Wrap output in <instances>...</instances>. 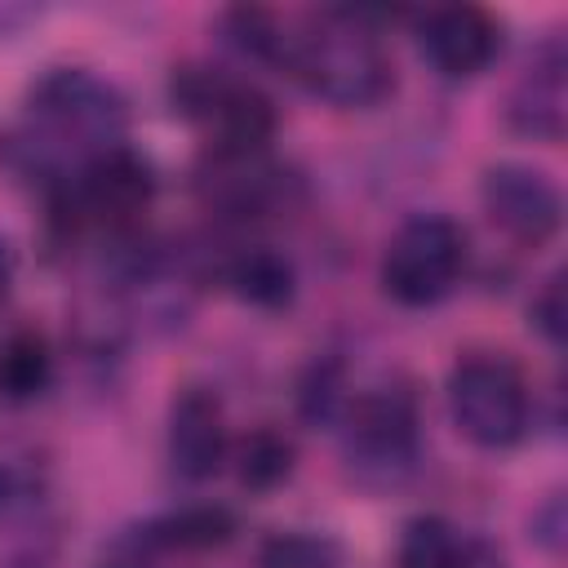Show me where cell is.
<instances>
[{"mask_svg":"<svg viewBox=\"0 0 568 568\" xmlns=\"http://www.w3.org/2000/svg\"><path fill=\"white\" fill-rule=\"evenodd\" d=\"M138 541L146 550H186V555L222 550L226 541H235V515L222 501H191L151 519Z\"/></svg>","mask_w":568,"mask_h":568,"instance_id":"7c38bea8","label":"cell"},{"mask_svg":"<svg viewBox=\"0 0 568 568\" xmlns=\"http://www.w3.org/2000/svg\"><path fill=\"white\" fill-rule=\"evenodd\" d=\"M257 568H342V555L328 537L288 528V532H275L262 541Z\"/></svg>","mask_w":568,"mask_h":568,"instance_id":"ac0fdd59","label":"cell"},{"mask_svg":"<svg viewBox=\"0 0 568 568\" xmlns=\"http://www.w3.org/2000/svg\"><path fill=\"white\" fill-rule=\"evenodd\" d=\"M9 288H13V253H9V244L0 240V306L9 302Z\"/></svg>","mask_w":568,"mask_h":568,"instance_id":"44dd1931","label":"cell"},{"mask_svg":"<svg viewBox=\"0 0 568 568\" xmlns=\"http://www.w3.org/2000/svg\"><path fill=\"white\" fill-rule=\"evenodd\" d=\"M346 453L368 470H399L417 453V404L399 386H377L346 408Z\"/></svg>","mask_w":568,"mask_h":568,"instance_id":"ba28073f","label":"cell"},{"mask_svg":"<svg viewBox=\"0 0 568 568\" xmlns=\"http://www.w3.org/2000/svg\"><path fill=\"white\" fill-rule=\"evenodd\" d=\"M27 120H31L27 151L40 164H49L67 151L93 160L98 151L115 146L124 138L129 111H124V98L106 80H98L93 71L58 67L31 84Z\"/></svg>","mask_w":568,"mask_h":568,"instance_id":"7a4b0ae2","label":"cell"},{"mask_svg":"<svg viewBox=\"0 0 568 568\" xmlns=\"http://www.w3.org/2000/svg\"><path fill=\"white\" fill-rule=\"evenodd\" d=\"M53 382V351L49 337L36 328H13L0 342V404L22 408L36 404Z\"/></svg>","mask_w":568,"mask_h":568,"instance_id":"5bb4252c","label":"cell"},{"mask_svg":"<svg viewBox=\"0 0 568 568\" xmlns=\"http://www.w3.org/2000/svg\"><path fill=\"white\" fill-rule=\"evenodd\" d=\"M169 93L173 106L209 133L213 155H262V146L275 138V102L248 80L213 67H178Z\"/></svg>","mask_w":568,"mask_h":568,"instance_id":"277c9868","label":"cell"},{"mask_svg":"<svg viewBox=\"0 0 568 568\" xmlns=\"http://www.w3.org/2000/svg\"><path fill=\"white\" fill-rule=\"evenodd\" d=\"M466 271V231L444 213L408 217L382 253V288L399 306H435Z\"/></svg>","mask_w":568,"mask_h":568,"instance_id":"5b68a950","label":"cell"},{"mask_svg":"<svg viewBox=\"0 0 568 568\" xmlns=\"http://www.w3.org/2000/svg\"><path fill=\"white\" fill-rule=\"evenodd\" d=\"M448 413L457 435L475 448L501 453L515 448L532 426V395L524 373L493 351H475L448 373Z\"/></svg>","mask_w":568,"mask_h":568,"instance_id":"3957f363","label":"cell"},{"mask_svg":"<svg viewBox=\"0 0 568 568\" xmlns=\"http://www.w3.org/2000/svg\"><path fill=\"white\" fill-rule=\"evenodd\" d=\"M479 200L488 222L524 248H541L564 222L559 186L532 164H515V160L493 164L479 182Z\"/></svg>","mask_w":568,"mask_h":568,"instance_id":"52a82bcc","label":"cell"},{"mask_svg":"<svg viewBox=\"0 0 568 568\" xmlns=\"http://www.w3.org/2000/svg\"><path fill=\"white\" fill-rule=\"evenodd\" d=\"M528 320H532V328L550 342V346H559L564 342V328H568V306H564V275L555 271L546 284H541V293L532 297V306H528Z\"/></svg>","mask_w":568,"mask_h":568,"instance_id":"d6986e66","label":"cell"},{"mask_svg":"<svg viewBox=\"0 0 568 568\" xmlns=\"http://www.w3.org/2000/svg\"><path fill=\"white\" fill-rule=\"evenodd\" d=\"M231 462H235L240 488H248V493H271V488H280V484L293 475L297 448H293V439H288L284 430H275V426H253L248 435H240V439L231 444Z\"/></svg>","mask_w":568,"mask_h":568,"instance_id":"9a60e30c","label":"cell"},{"mask_svg":"<svg viewBox=\"0 0 568 568\" xmlns=\"http://www.w3.org/2000/svg\"><path fill=\"white\" fill-rule=\"evenodd\" d=\"M102 568H146V564H142V555H124V559H111Z\"/></svg>","mask_w":568,"mask_h":568,"instance_id":"603a6c76","label":"cell"},{"mask_svg":"<svg viewBox=\"0 0 568 568\" xmlns=\"http://www.w3.org/2000/svg\"><path fill=\"white\" fill-rule=\"evenodd\" d=\"M377 9H324L288 27L284 71L333 106H377L395 89Z\"/></svg>","mask_w":568,"mask_h":568,"instance_id":"6da1fadb","label":"cell"},{"mask_svg":"<svg viewBox=\"0 0 568 568\" xmlns=\"http://www.w3.org/2000/svg\"><path fill=\"white\" fill-rule=\"evenodd\" d=\"M226 284L240 302L257 306V311H280L293 302L297 293V271L293 262L271 248V244H253V248H240L226 266Z\"/></svg>","mask_w":568,"mask_h":568,"instance_id":"4fadbf2b","label":"cell"},{"mask_svg":"<svg viewBox=\"0 0 568 568\" xmlns=\"http://www.w3.org/2000/svg\"><path fill=\"white\" fill-rule=\"evenodd\" d=\"M155 200V169L142 151L115 142L80 164L67 186V209L75 222H93L102 231H133Z\"/></svg>","mask_w":568,"mask_h":568,"instance_id":"8992f818","label":"cell"},{"mask_svg":"<svg viewBox=\"0 0 568 568\" xmlns=\"http://www.w3.org/2000/svg\"><path fill=\"white\" fill-rule=\"evenodd\" d=\"M222 27H226V40H231L235 49H244L248 58H262V62L284 67L288 27H293V22H284L280 13L257 9V4H240V9H231V13L222 18Z\"/></svg>","mask_w":568,"mask_h":568,"instance_id":"e0dca14e","label":"cell"},{"mask_svg":"<svg viewBox=\"0 0 568 568\" xmlns=\"http://www.w3.org/2000/svg\"><path fill=\"white\" fill-rule=\"evenodd\" d=\"M568 58L564 44L550 40L515 80L506 98V124L532 142H559L568 124Z\"/></svg>","mask_w":568,"mask_h":568,"instance_id":"8fae6325","label":"cell"},{"mask_svg":"<svg viewBox=\"0 0 568 568\" xmlns=\"http://www.w3.org/2000/svg\"><path fill=\"white\" fill-rule=\"evenodd\" d=\"M226 453H231V435H226L222 399L204 386H186L169 408V462H173V470L191 484H204L222 470Z\"/></svg>","mask_w":568,"mask_h":568,"instance_id":"30bf717a","label":"cell"},{"mask_svg":"<svg viewBox=\"0 0 568 568\" xmlns=\"http://www.w3.org/2000/svg\"><path fill=\"white\" fill-rule=\"evenodd\" d=\"M532 541H541L550 555H559V546H564V501L559 497L541 515H532Z\"/></svg>","mask_w":568,"mask_h":568,"instance_id":"ffe728a7","label":"cell"},{"mask_svg":"<svg viewBox=\"0 0 568 568\" xmlns=\"http://www.w3.org/2000/svg\"><path fill=\"white\" fill-rule=\"evenodd\" d=\"M417 49L439 75L470 80L497 58L501 22L479 4H439L417 18Z\"/></svg>","mask_w":568,"mask_h":568,"instance_id":"9c48e42d","label":"cell"},{"mask_svg":"<svg viewBox=\"0 0 568 568\" xmlns=\"http://www.w3.org/2000/svg\"><path fill=\"white\" fill-rule=\"evenodd\" d=\"M13 493H18V475H13L9 466H0V510L9 506V497H13Z\"/></svg>","mask_w":568,"mask_h":568,"instance_id":"7402d4cb","label":"cell"},{"mask_svg":"<svg viewBox=\"0 0 568 568\" xmlns=\"http://www.w3.org/2000/svg\"><path fill=\"white\" fill-rule=\"evenodd\" d=\"M395 568H470V546L444 515H417L399 532Z\"/></svg>","mask_w":568,"mask_h":568,"instance_id":"2e32d148","label":"cell"}]
</instances>
